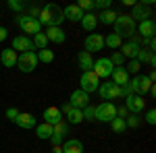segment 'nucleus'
<instances>
[{
  "label": "nucleus",
  "instance_id": "f257e3e1",
  "mask_svg": "<svg viewBox=\"0 0 156 153\" xmlns=\"http://www.w3.org/2000/svg\"><path fill=\"white\" fill-rule=\"evenodd\" d=\"M37 21H40V25H46V27H60V23L65 21L62 8H60L58 4L50 2V4H46V6L40 11Z\"/></svg>",
  "mask_w": 156,
  "mask_h": 153
},
{
  "label": "nucleus",
  "instance_id": "f03ea898",
  "mask_svg": "<svg viewBox=\"0 0 156 153\" xmlns=\"http://www.w3.org/2000/svg\"><path fill=\"white\" fill-rule=\"evenodd\" d=\"M98 91H100V97L102 99H117V97H127V95H131V89H129V85H125V87H119V85H115V83H100V87H98Z\"/></svg>",
  "mask_w": 156,
  "mask_h": 153
},
{
  "label": "nucleus",
  "instance_id": "7ed1b4c3",
  "mask_svg": "<svg viewBox=\"0 0 156 153\" xmlns=\"http://www.w3.org/2000/svg\"><path fill=\"white\" fill-rule=\"evenodd\" d=\"M115 33L123 39V37H131L135 33V21H133L129 15H119L117 21H115Z\"/></svg>",
  "mask_w": 156,
  "mask_h": 153
},
{
  "label": "nucleus",
  "instance_id": "20e7f679",
  "mask_svg": "<svg viewBox=\"0 0 156 153\" xmlns=\"http://www.w3.org/2000/svg\"><path fill=\"white\" fill-rule=\"evenodd\" d=\"M129 89H131V93L133 95H142L144 97L148 91H150V87L154 85V83L150 81L148 77H144V75H137V77H133V79H129Z\"/></svg>",
  "mask_w": 156,
  "mask_h": 153
},
{
  "label": "nucleus",
  "instance_id": "39448f33",
  "mask_svg": "<svg viewBox=\"0 0 156 153\" xmlns=\"http://www.w3.org/2000/svg\"><path fill=\"white\" fill-rule=\"evenodd\" d=\"M94 110H96V120H100V122H110L117 118V106L112 101H102Z\"/></svg>",
  "mask_w": 156,
  "mask_h": 153
},
{
  "label": "nucleus",
  "instance_id": "423d86ee",
  "mask_svg": "<svg viewBox=\"0 0 156 153\" xmlns=\"http://www.w3.org/2000/svg\"><path fill=\"white\" fill-rule=\"evenodd\" d=\"M17 66H19V71L21 72H34L37 66V56L36 52H23V54H19V58H17Z\"/></svg>",
  "mask_w": 156,
  "mask_h": 153
},
{
  "label": "nucleus",
  "instance_id": "0eeeda50",
  "mask_svg": "<svg viewBox=\"0 0 156 153\" xmlns=\"http://www.w3.org/2000/svg\"><path fill=\"white\" fill-rule=\"evenodd\" d=\"M19 27L23 29V33H29V35H36V33H42V25L37 19L29 17V15H21L19 17Z\"/></svg>",
  "mask_w": 156,
  "mask_h": 153
},
{
  "label": "nucleus",
  "instance_id": "6e6552de",
  "mask_svg": "<svg viewBox=\"0 0 156 153\" xmlns=\"http://www.w3.org/2000/svg\"><path fill=\"white\" fill-rule=\"evenodd\" d=\"M150 4H152V0H148V2H142V4H133V12L129 15L133 21H150L152 19V8H150Z\"/></svg>",
  "mask_w": 156,
  "mask_h": 153
},
{
  "label": "nucleus",
  "instance_id": "1a4fd4ad",
  "mask_svg": "<svg viewBox=\"0 0 156 153\" xmlns=\"http://www.w3.org/2000/svg\"><path fill=\"white\" fill-rule=\"evenodd\" d=\"M112 71H115V66L110 64L108 58H98L96 62H94V68H92V72L96 75L98 79H110Z\"/></svg>",
  "mask_w": 156,
  "mask_h": 153
},
{
  "label": "nucleus",
  "instance_id": "9d476101",
  "mask_svg": "<svg viewBox=\"0 0 156 153\" xmlns=\"http://www.w3.org/2000/svg\"><path fill=\"white\" fill-rule=\"evenodd\" d=\"M79 83H81V91H85V93L98 91V87H100V79H98L92 71L83 72V75H81V79H79Z\"/></svg>",
  "mask_w": 156,
  "mask_h": 153
},
{
  "label": "nucleus",
  "instance_id": "9b49d317",
  "mask_svg": "<svg viewBox=\"0 0 156 153\" xmlns=\"http://www.w3.org/2000/svg\"><path fill=\"white\" fill-rule=\"evenodd\" d=\"M144 106H146V99L142 95H127L125 97V108L133 112V114H140V112H144Z\"/></svg>",
  "mask_w": 156,
  "mask_h": 153
},
{
  "label": "nucleus",
  "instance_id": "f8f14e48",
  "mask_svg": "<svg viewBox=\"0 0 156 153\" xmlns=\"http://www.w3.org/2000/svg\"><path fill=\"white\" fill-rule=\"evenodd\" d=\"M69 104L71 108H77V110H83V108L90 106V95L81 91V89H77V91H73L71 97H69Z\"/></svg>",
  "mask_w": 156,
  "mask_h": 153
},
{
  "label": "nucleus",
  "instance_id": "ddd939ff",
  "mask_svg": "<svg viewBox=\"0 0 156 153\" xmlns=\"http://www.w3.org/2000/svg\"><path fill=\"white\" fill-rule=\"evenodd\" d=\"M102 48H104V37L100 35V33L94 31V33H90V35L85 37V52L92 54V52H100Z\"/></svg>",
  "mask_w": 156,
  "mask_h": 153
},
{
  "label": "nucleus",
  "instance_id": "4468645a",
  "mask_svg": "<svg viewBox=\"0 0 156 153\" xmlns=\"http://www.w3.org/2000/svg\"><path fill=\"white\" fill-rule=\"evenodd\" d=\"M12 50L15 52H34L36 48H34V44H31V39L27 35H17V37H12Z\"/></svg>",
  "mask_w": 156,
  "mask_h": 153
},
{
  "label": "nucleus",
  "instance_id": "2eb2a0df",
  "mask_svg": "<svg viewBox=\"0 0 156 153\" xmlns=\"http://www.w3.org/2000/svg\"><path fill=\"white\" fill-rule=\"evenodd\" d=\"M140 50H142L140 42H137V39H131V42H127V44H123V46H121V54H123V58L135 60V56H137V52H140Z\"/></svg>",
  "mask_w": 156,
  "mask_h": 153
},
{
  "label": "nucleus",
  "instance_id": "dca6fc26",
  "mask_svg": "<svg viewBox=\"0 0 156 153\" xmlns=\"http://www.w3.org/2000/svg\"><path fill=\"white\" fill-rule=\"evenodd\" d=\"M44 122L46 124H58V122H62V114H60V110L56 106H50L44 110Z\"/></svg>",
  "mask_w": 156,
  "mask_h": 153
},
{
  "label": "nucleus",
  "instance_id": "f3484780",
  "mask_svg": "<svg viewBox=\"0 0 156 153\" xmlns=\"http://www.w3.org/2000/svg\"><path fill=\"white\" fill-rule=\"evenodd\" d=\"M67 132H69V128H67V124H65V122L54 124V126H52V137H50L52 145H60V141L67 137Z\"/></svg>",
  "mask_w": 156,
  "mask_h": 153
},
{
  "label": "nucleus",
  "instance_id": "a211bd4d",
  "mask_svg": "<svg viewBox=\"0 0 156 153\" xmlns=\"http://www.w3.org/2000/svg\"><path fill=\"white\" fill-rule=\"evenodd\" d=\"M17 58H19V54H17L12 48H6V50H2V54H0V62H2V66H6V68H11V66H17Z\"/></svg>",
  "mask_w": 156,
  "mask_h": 153
},
{
  "label": "nucleus",
  "instance_id": "6ab92c4d",
  "mask_svg": "<svg viewBox=\"0 0 156 153\" xmlns=\"http://www.w3.org/2000/svg\"><path fill=\"white\" fill-rule=\"evenodd\" d=\"M15 124L17 126H21V128H36V116L34 114H27V112H19V116L15 120Z\"/></svg>",
  "mask_w": 156,
  "mask_h": 153
},
{
  "label": "nucleus",
  "instance_id": "aec40b11",
  "mask_svg": "<svg viewBox=\"0 0 156 153\" xmlns=\"http://www.w3.org/2000/svg\"><path fill=\"white\" fill-rule=\"evenodd\" d=\"M110 79H112L115 85L125 87V85L129 83V75H127V71H125L123 66H115V71H112V75H110Z\"/></svg>",
  "mask_w": 156,
  "mask_h": 153
},
{
  "label": "nucleus",
  "instance_id": "412c9836",
  "mask_svg": "<svg viewBox=\"0 0 156 153\" xmlns=\"http://www.w3.org/2000/svg\"><path fill=\"white\" fill-rule=\"evenodd\" d=\"M62 15H65V19H69L73 23H77V21L83 19V11H81L77 4H69L67 8H62Z\"/></svg>",
  "mask_w": 156,
  "mask_h": 153
},
{
  "label": "nucleus",
  "instance_id": "4be33fe9",
  "mask_svg": "<svg viewBox=\"0 0 156 153\" xmlns=\"http://www.w3.org/2000/svg\"><path fill=\"white\" fill-rule=\"evenodd\" d=\"M137 31H140V35L146 37V39H152L156 33V23L154 19H150V21H142L140 23V27H137Z\"/></svg>",
  "mask_w": 156,
  "mask_h": 153
},
{
  "label": "nucleus",
  "instance_id": "5701e85b",
  "mask_svg": "<svg viewBox=\"0 0 156 153\" xmlns=\"http://www.w3.org/2000/svg\"><path fill=\"white\" fill-rule=\"evenodd\" d=\"M77 64H79V68L83 72H87V71H92L94 68V58H92V54L90 52H79L77 54Z\"/></svg>",
  "mask_w": 156,
  "mask_h": 153
},
{
  "label": "nucleus",
  "instance_id": "b1692460",
  "mask_svg": "<svg viewBox=\"0 0 156 153\" xmlns=\"http://www.w3.org/2000/svg\"><path fill=\"white\" fill-rule=\"evenodd\" d=\"M46 37H48V42H54V44H62L67 35H65L62 27H48V31H46Z\"/></svg>",
  "mask_w": 156,
  "mask_h": 153
},
{
  "label": "nucleus",
  "instance_id": "393cba45",
  "mask_svg": "<svg viewBox=\"0 0 156 153\" xmlns=\"http://www.w3.org/2000/svg\"><path fill=\"white\" fill-rule=\"evenodd\" d=\"M96 25H98V17L94 12H83V19H81V27L85 31H96Z\"/></svg>",
  "mask_w": 156,
  "mask_h": 153
},
{
  "label": "nucleus",
  "instance_id": "a878e982",
  "mask_svg": "<svg viewBox=\"0 0 156 153\" xmlns=\"http://www.w3.org/2000/svg\"><path fill=\"white\" fill-rule=\"evenodd\" d=\"M62 153H83V145L77 139H69L62 145Z\"/></svg>",
  "mask_w": 156,
  "mask_h": 153
},
{
  "label": "nucleus",
  "instance_id": "bb28decb",
  "mask_svg": "<svg viewBox=\"0 0 156 153\" xmlns=\"http://www.w3.org/2000/svg\"><path fill=\"white\" fill-rule=\"evenodd\" d=\"M36 137L37 139H50V137H52V124H46V122L37 124L36 126Z\"/></svg>",
  "mask_w": 156,
  "mask_h": 153
},
{
  "label": "nucleus",
  "instance_id": "cd10ccee",
  "mask_svg": "<svg viewBox=\"0 0 156 153\" xmlns=\"http://www.w3.org/2000/svg\"><path fill=\"white\" fill-rule=\"evenodd\" d=\"M117 17H119V15L110 8V11H104V12H100V15H98V23L110 25V23H115V21H117Z\"/></svg>",
  "mask_w": 156,
  "mask_h": 153
},
{
  "label": "nucleus",
  "instance_id": "c85d7f7f",
  "mask_svg": "<svg viewBox=\"0 0 156 153\" xmlns=\"http://www.w3.org/2000/svg\"><path fill=\"white\" fill-rule=\"evenodd\" d=\"M104 46H108L110 50H117V48L123 46V39H121L117 33H110V35L104 37Z\"/></svg>",
  "mask_w": 156,
  "mask_h": 153
},
{
  "label": "nucleus",
  "instance_id": "c756f323",
  "mask_svg": "<svg viewBox=\"0 0 156 153\" xmlns=\"http://www.w3.org/2000/svg\"><path fill=\"white\" fill-rule=\"evenodd\" d=\"M37 62H44V64H50L52 60H54V52L48 50V48H44V50H37Z\"/></svg>",
  "mask_w": 156,
  "mask_h": 153
},
{
  "label": "nucleus",
  "instance_id": "7c9ffc66",
  "mask_svg": "<svg viewBox=\"0 0 156 153\" xmlns=\"http://www.w3.org/2000/svg\"><path fill=\"white\" fill-rule=\"evenodd\" d=\"M31 44H34L36 50H44V48L48 46V37H46V33H36V35L31 37Z\"/></svg>",
  "mask_w": 156,
  "mask_h": 153
},
{
  "label": "nucleus",
  "instance_id": "2f4dec72",
  "mask_svg": "<svg viewBox=\"0 0 156 153\" xmlns=\"http://www.w3.org/2000/svg\"><path fill=\"white\" fill-rule=\"evenodd\" d=\"M67 118H69L71 124H79V122H83V112L77 110V108H71V112L67 114Z\"/></svg>",
  "mask_w": 156,
  "mask_h": 153
},
{
  "label": "nucleus",
  "instance_id": "473e14b6",
  "mask_svg": "<svg viewBox=\"0 0 156 153\" xmlns=\"http://www.w3.org/2000/svg\"><path fill=\"white\" fill-rule=\"evenodd\" d=\"M110 126H112V130H115L117 135H121V132H125V130H127L125 118H115V120H110Z\"/></svg>",
  "mask_w": 156,
  "mask_h": 153
},
{
  "label": "nucleus",
  "instance_id": "72a5a7b5",
  "mask_svg": "<svg viewBox=\"0 0 156 153\" xmlns=\"http://www.w3.org/2000/svg\"><path fill=\"white\" fill-rule=\"evenodd\" d=\"M123 68H125V71H127V75H135V72H140V68H142V64H140V62H137V60H129V62H127V66H123Z\"/></svg>",
  "mask_w": 156,
  "mask_h": 153
},
{
  "label": "nucleus",
  "instance_id": "f704fd0d",
  "mask_svg": "<svg viewBox=\"0 0 156 153\" xmlns=\"http://www.w3.org/2000/svg\"><path fill=\"white\" fill-rule=\"evenodd\" d=\"M81 112H83V120H87V122H94V120H96V110H94L92 106L83 108Z\"/></svg>",
  "mask_w": 156,
  "mask_h": 153
},
{
  "label": "nucleus",
  "instance_id": "c9c22d12",
  "mask_svg": "<svg viewBox=\"0 0 156 153\" xmlns=\"http://www.w3.org/2000/svg\"><path fill=\"white\" fill-rule=\"evenodd\" d=\"M108 60H110V64H112V66H123V64H125V58H123V54H121V52H115Z\"/></svg>",
  "mask_w": 156,
  "mask_h": 153
},
{
  "label": "nucleus",
  "instance_id": "e433bc0d",
  "mask_svg": "<svg viewBox=\"0 0 156 153\" xmlns=\"http://www.w3.org/2000/svg\"><path fill=\"white\" fill-rule=\"evenodd\" d=\"M9 8H12V11L21 12L25 8V2H19V0H9Z\"/></svg>",
  "mask_w": 156,
  "mask_h": 153
},
{
  "label": "nucleus",
  "instance_id": "4c0bfd02",
  "mask_svg": "<svg viewBox=\"0 0 156 153\" xmlns=\"http://www.w3.org/2000/svg\"><path fill=\"white\" fill-rule=\"evenodd\" d=\"M110 6H112L110 0H96V2H94V8H104V11H108Z\"/></svg>",
  "mask_w": 156,
  "mask_h": 153
},
{
  "label": "nucleus",
  "instance_id": "58836bf2",
  "mask_svg": "<svg viewBox=\"0 0 156 153\" xmlns=\"http://www.w3.org/2000/svg\"><path fill=\"white\" fill-rule=\"evenodd\" d=\"M77 6H79L81 11H90V8H94V2H92V0H79Z\"/></svg>",
  "mask_w": 156,
  "mask_h": 153
},
{
  "label": "nucleus",
  "instance_id": "ea45409f",
  "mask_svg": "<svg viewBox=\"0 0 156 153\" xmlns=\"http://www.w3.org/2000/svg\"><path fill=\"white\" fill-rule=\"evenodd\" d=\"M146 122L148 124H156V110H148L146 112Z\"/></svg>",
  "mask_w": 156,
  "mask_h": 153
},
{
  "label": "nucleus",
  "instance_id": "a19ab883",
  "mask_svg": "<svg viewBox=\"0 0 156 153\" xmlns=\"http://www.w3.org/2000/svg\"><path fill=\"white\" fill-rule=\"evenodd\" d=\"M125 124H127V126H131V128H137V126H140V118H137V116L127 118V120H125Z\"/></svg>",
  "mask_w": 156,
  "mask_h": 153
},
{
  "label": "nucleus",
  "instance_id": "79ce46f5",
  "mask_svg": "<svg viewBox=\"0 0 156 153\" xmlns=\"http://www.w3.org/2000/svg\"><path fill=\"white\" fill-rule=\"evenodd\" d=\"M17 116H19V110H17V108H9V110H6V118H9V120H12V122H15V120H17Z\"/></svg>",
  "mask_w": 156,
  "mask_h": 153
},
{
  "label": "nucleus",
  "instance_id": "37998d69",
  "mask_svg": "<svg viewBox=\"0 0 156 153\" xmlns=\"http://www.w3.org/2000/svg\"><path fill=\"white\" fill-rule=\"evenodd\" d=\"M125 116H127V108H125V106L117 108V118H125Z\"/></svg>",
  "mask_w": 156,
  "mask_h": 153
},
{
  "label": "nucleus",
  "instance_id": "c03bdc74",
  "mask_svg": "<svg viewBox=\"0 0 156 153\" xmlns=\"http://www.w3.org/2000/svg\"><path fill=\"white\" fill-rule=\"evenodd\" d=\"M6 37H9V29H6V27H2V25H0V42H4V39H6Z\"/></svg>",
  "mask_w": 156,
  "mask_h": 153
},
{
  "label": "nucleus",
  "instance_id": "a18cd8bd",
  "mask_svg": "<svg viewBox=\"0 0 156 153\" xmlns=\"http://www.w3.org/2000/svg\"><path fill=\"white\" fill-rule=\"evenodd\" d=\"M52 153H62V147H60V145H54V147H52Z\"/></svg>",
  "mask_w": 156,
  "mask_h": 153
}]
</instances>
